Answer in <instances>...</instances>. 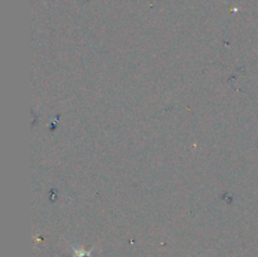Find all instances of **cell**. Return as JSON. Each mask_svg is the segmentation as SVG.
Listing matches in <instances>:
<instances>
[{"instance_id": "cell-1", "label": "cell", "mask_w": 258, "mask_h": 257, "mask_svg": "<svg viewBox=\"0 0 258 257\" xmlns=\"http://www.w3.org/2000/svg\"><path fill=\"white\" fill-rule=\"evenodd\" d=\"M73 249V253H75V257H93L92 256V252L93 248L91 251H85L83 248H77V247L72 246Z\"/></svg>"}]
</instances>
